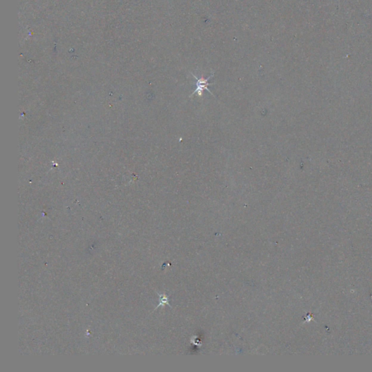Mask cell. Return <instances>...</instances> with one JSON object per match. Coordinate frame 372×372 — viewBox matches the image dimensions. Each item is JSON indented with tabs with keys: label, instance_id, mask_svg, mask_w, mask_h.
I'll return each mask as SVG.
<instances>
[{
	"label": "cell",
	"instance_id": "cell-1",
	"mask_svg": "<svg viewBox=\"0 0 372 372\" xmlns=\"http://www.w3.org/2000/svg\"><path fill=\"white\" fill-rule=\"evenodd\" d=\"M191 74L193 75V77L196 79V89L193 91V92L191 94V96L193 95V94H195V93H198V95H199V97H202L204 89H206V90H207L208 92H210L211 94H212V92L209 90L208 88V86L211 84L210 83H209V80L210 79V78H212V76H213V74H211V75L207 78H204L203 76H202L201 78H197L193 74Z\"/></svg>",
	"mask_w": 372,
	"mask_h": 372
},
{
	"label": "cell",
	"instance_id": "cell-2",
	"mask_svg": "<svg viewBox=\"0 0 372 372\" xmlns=\"http://www.w3.org/2000/svg\"><path fill=\"white\" fill-rule=\"evenodd\" d=\"M157 294H159V305H158V306L156 307V308H159V306H162V305H163V306H164V305H169V306L171 307V305H169V299H168V297H167V295H166V294H159V293H157Z\"/></svg>",
	"mask_w": 372,
	"mask_h": 372
}]
</instances>
